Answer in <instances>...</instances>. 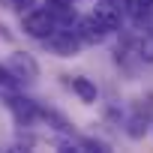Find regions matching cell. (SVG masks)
<instances>
[{"instance_id": "obj_1", "label": "cell", "mask_w": 153, "mask_h": 153, "mask_svg": "<svg viewBox=\"0 0 153 153\" xmlns=\"http://www.w3.org/2000/svg\"><path fill=\"white\" fill-rule=\"evenodd\" d=\"M0 99H3L6 111L12 114L15 126L27 129V126L39 123V117H42V105H39V102H33V99H27V96H21V93H15V90H9V87H3Z\"/></svg>"}, {"instance_id": "obj_2", "label": "cell", "mask_w": 153, "mask_h": 153, "mask_svg": "<svg viewBox=\"0 0 153 153\" xmlns=\"http://www.w3.org/2000/svg\"><path fill=\"white\" fill-rule=\"evenodd\" d=\"M57 27H60V24L54 21V15H51L45 6H30V9L24 12V18H21V30H24L30 39H39V42H45Z\"/></svg>"}, {"instance_id": "obj_3", "label": "cell", "mask_w": 153, "mask_h": 153, "mask_svg": "<svg viewBox=\"0 0 153 153\" xmlns=\"http://www.w3.org/2000/svg\"><path fill=\"white\" fill-rule=\"evenodd\" d=\"M51 54H57V57H75L81 48H84V42L78 39V33H75V27H57L45 42H42Z\"/></svg>"}, {"instance_id": "obj_4", "label": "cell", "mask_w": 153, "mask_h": 153, "mask_svg": "<svg viewBox=\"0 0 153 153\" xmlns=\"http://www.w3.org/2000/svg\"><path fill=\"white\" fill-rule=\"evenodd\" d=\"M6 69L15 75V81L18 84H33L39 78V60L27 51H12L6 57Z\"/></svg>"}, {"instance_id": "obj_5", "label": "cell", "mask_w": 153, "mask_h": 153, "mask_svg": "<svg viewBox=\"0 0 153 153\" xmlns=\"http://www.w3.org/2000/svg\"><path fill=\"white\" fill-rule=\"evenodd\" d=\"M75 33H78V39L84 42V45H99V42H105L111 33L105 30V24L90 12V15H84V18H75Z\"/></svg>"}, {"instance_id": "obj_6", "label": "cell", "mask_w": 153, "mask_h": 153, "mask_svg": "<svg viewBox=\"0 0 153 153\" xmlns=\"http://www.w3.org/2000/svg\"><path fill=\"white\" fill-rule=\"evenodd\" d=\"M123 15L132 21L135 30L150 27V21H153V0H123Z\"/></svg>"}, {"instance_id": "obj_7", "label": "cell", "mask_w": 153, "mask_h": 153, "mask_svg": "<svg viewBox=\"0 0 153 153\" xmlns=\"http://www.w3.org/2000/svg\"><path fill=\"white\" fill-rule=\"evenodd\" d=\"M93 15L105 24L108 33H117L120 24H123V9L114 3V0H102V3H96V6H93Z\"/></svg>"}, {"instance_id": "obj_8", "label": "cell", "mask_w": 153, "mask_h": 153, "mask_svg": "<svg viewBox=\"0 0 153 153\" xmlns=\"http://www.w3.org/2000/svg\"><path fill=\"white\" fill-rule=\"evenodd\" d=\"M66 84H69V90L78 96L84 105H93L96 99H99V90H96V84L90 81V78H84V75H66Z\"/></svg>"}, {"instance_id": "obj_9", "label": "cell", "mask_w": 153, "mask_h": 153, "mask_svg": "<svg viewBox=\"0 0 153 153\" xmlns=\"http://www.w3.org/2000/svg\"><path fill=\"white\" fill-rule=\"evenodd\" d=\"M147 129H150V108L141 105V108H135V111L126 117V135L138 141V138H144Z\"/></svg>"}, {"instance_id": "obj_10", "label": "cell", "mask_w": 153, "mask_h": 153, "mask_svg": "<svg viewBox=\"0 0 153 153\" xmlns=\"http://www.w3.org/2000/svg\"><path fill=\"white\" fill-rule=\"evenodd\" d=\"M45 9L54 15V21L60 27H72L75 24V6H72V0H45Z\"/></svg>"}, {"instance_id": "obj_11", "label": "cell", "mask_w": 153, "mask_h": 153, "mask_svg": "<svg viewBox=\"0 0 153 153\" xmlns=\"http://www.w3.org/2000/svg\"><path fill=\"white\" fill-rule=\"evenodd\" d=\"M0 87H9V90H15L18 87V81H15V75L6 69V63L3 66H0Z\"/></svg>"}, {"instance_id": "obj_12", "label": "cell", "mask_w": 153, "mask_h": 153, "mask_svg": "<svg viewBox=\"0 0 153 153\" xmlns=\"http://www.w3.org/2000/svg\"><path fill=\"white\" fill-rule=\"evenodd\" d=\"M9 3L15 9H30V6H36V0H9Z\"/></svg>"}, {"instance_id": "obj_13", "label": "cell", "mask_w": 153, "mask_h": 153, "mask_svg": "<svg viewBox=\"0 0 153 153\" xmlns=\"http://www.w3.org/2000/svg\"><path fill=\"white\" fill-rule=\"evenodd\" d=\"M114 3H117V6H120V9H123V0H114Z\"/></svg>"}]
</instances>
